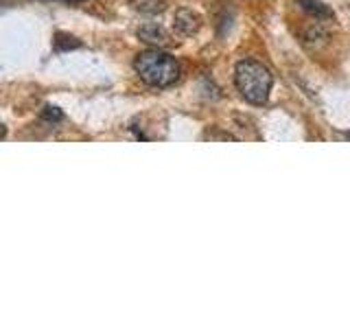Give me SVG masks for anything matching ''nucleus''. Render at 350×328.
<instances>
[{"mask_svg":"<svg viewBox=\"0 0 350 328\" xmlns=\"http://www.w3.org/2000/svg\"><path fill=\"white\" fill-rule=\"evenodd\" d=\"M81 46V42L77 40V38H70V36H59L55 38V49L57 51H66V49H79Z\"/></svg>","mask_w":350,"mask_h":328,"instance_id":"nucleus-8","label":"nucleus"},{"mask_svg":"<svg viewBox=\"0 0 350 328\" xmlns=\"http://www.w3.org/2000/svg\"><path fill=\"white\" fill-rule=\"evenodd\" d=\"M134 70L147 85L169 87L180 79V64L162 51H145L134 59Z\"/></svg>","mask_w":350,"mask_h":328,"instance_id":"nucleus-2","label":"nucleus"},{"mask_svg":"<svg viewBox=\"0 0 350 328\" xmlns=\"http://www.w3.org/2000/svg\"><path fill=\"white\" fill-rule=\"evenodd\" d=\"M173 27L180 36L191 38L202 29V16L195 14V11H191V9H180L173 18Z\"/></svg>","mask_w":350,"mask_h":328,"instance_id":"nucleus-4","label":"nucleus"},{"mask_svg":"<svg viewBox=\"0 0 350 328\" xmlns=\"http://www.w3.org/2000/svg\"><path fill=\"white\" fill-rule=\"evenodd\" d=\"M298 5L302 11H306L309 16H313L315 20H331L333 18V11L328 9L324 3H320V0H298Z\"/></svg>","mask_w":350,"mask_h":328,"instance_id":"nucleus-5","label":"nucleus"},{"mask_svg":"<svg viewBox=\"0 0 350 328\" xmlns=\"http://www.w3.org/2000/svg\"><path fill=\"white\" fill-rule=\"evenodd\" d=\"M134 9L140 11V14L156 16L164 11V3L162 0H134Z\"/></svg>","mask_w":350,"mask_h":328,"instance_id":"nucleus-7","label":"nucleus"},{"mask_svg":"<svg viewBox=\"0 0 350 328\" xmlns=\"http://www.w3.org/2000/svg\"><path fill=\"white\" fill-rule=\"evenodd\" d=\"M304 42L309 44V46H320V44H326V31L322 29L320 20H315L313 25L304 31Z\"/></svg>","mask_w":350,"mask_h":328,"instance_id":"nucleus-6","label":"nucleus"},{"mask_svg":"<svg viewBox=\"0 0 350 328\" xmlns=\"http://www.w3.org/2000/svg\"><path fill=\"white\" fill-rule=\"evenodd\" d=\"M44 118H46V120H51V123H57V120H62L64 116H62V112H59V109L57 107H44V114H42Z\"/></svg>","mask_w":350,"mask_h":328,"instance_id":"nucleus-9","label":"nucleus"},{"mask_svg":"<svg viewBox=\"0 0 350 328\" xmlns=\"http://www.w3.org/2000/svg\"><path fill=\"white\" fill-rule=\"evenodd\" d=\"M136 33H138V38L142 42H147V44H151V46H156V49L169 46V44H171L169 31L164 29L162 25H156V22H147V25H140Z\"/></svg>","mask_w":350,"mask_h":328,"instance_id":"nucleus-3","label":"nucleus"},{"mask_svg":"<svg viewBox=\"0 0 350 328\" xmlns=\"http://www.w3.org/2000/svg\"><path fill=\"white\" fill-rule=\"evenodd\" d=\"M66 3H77V0H66Z\"/></svg>","mask_w":350,"mask_h":328,"instance_id":"nucleus-10","label":"nucleus"},{"mask_svg":"<svg viewBox=\"0 0 350 328\" xmlns=\"http://www.w3.org/2000/svg\"><path fill=\"white\" fill-rule=\"evenodd\" d=\"M234 83L245 101L254 105H262V103H267V98H269L273 77L267 70V66H262L260 62L243 59V62H239L234 68Z\"/></svg>","mask_w":350,"mask_h":328,"instance_id":"nucleus-1","label":"nucleus"}]
</instances>
